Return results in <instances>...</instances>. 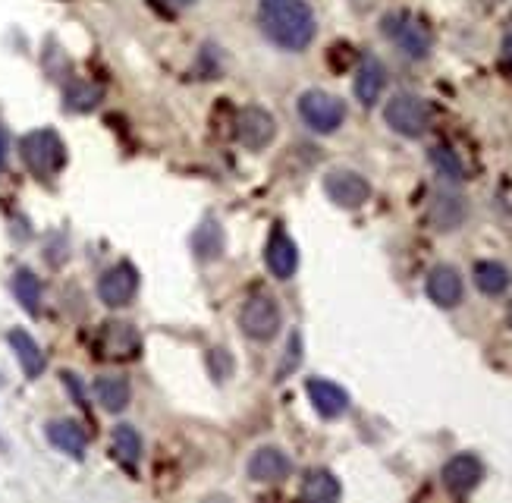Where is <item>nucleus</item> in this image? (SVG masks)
I'll return each instance as SVG.
<instances>
[{
	"mask_svg": "<svg viewBox=\"0 0 512 503\" xmlns=\"http://www.w3.org/2000/svg\"><path fill=\"white\" fill-rule=\"evenodd\" d=\"M258 26L271 45L293 54L305 51L318 35V19L308 0H258Z\"/></svg>",
	"mask_w": 512,
	"mask_h": 503,
	"instance_id": "f257e3e1",
	"label": "nucleus"
},
{
	"mask_svg": "<svg viewBox=\"0 0 512 503\" xmlns=\"http://www.w3.org/2000/svg\"><path fill=\"white\" fill-rule=\"evenodd\" d=\"M19 158L38 180H51L66 164V145L54 129H32L19 142Z\"/></svg>",
	"mask_w": 512,
	"mask_h": 503,
	"instance_id": "f03ea898",
	"label": "nucleus"
},
{
	"mask_svg": "<svg viewBox=\"0 0 512 503\" xmlns=\"http://www.w3.org/2000/svg\"><path fill=\"white\" fill-rule=\"evenodd\" d=\"M384 120L393 129L396 136H406V139H421L428 133L431 126V107L421 101L418 95L409 92H399L387 101L384 107Z\"/></svg>",
	"mask_w": 512,
	"mask_h": 503,
	"instance_id": "7ed1b4c3",
	"label": "nucleus"
},
{
	"mask_svg": "<svg viewBox=\"0 0 512 503\" xmlns=\"http://www.w3.org/2000/svg\"><path fill=\"white\" fill-rule=\"evenodd\" d=\"M280 324H283V312H280V305H277L274 296L255 293V296H249L246 302H242L239 327H242V334H246L249 340H258V343L274 340L277 331H280Z\"/></svg>",
	"mask_w": 512,
	"mask_h": 503,
	"instance_id": "20e7f679",
	"label": "nucleus"
},
{
	"mask_svg": "<svg viewBox=\"0 0 512 503\" xmlns=\"http://www.w3.org/2000/svg\"><path fill=\"white\" fill-rule=\"evenodd\" d=\"M299 117L305 120L308 129H315L321 136H330L337 133L346 120V104L330 95V92H321V89H311L299 98Z\"/></svg>",
	"mask_w": 512,
	"mask_h": 503,
	"instance_id": "39448f33",
	"label": "nucleus"
},
{
	"mask_svg": "<svg viewBox=\"0 0 512 503\" xmlns=\"http://www.w3.org/2000/svg\"><path fill=\"white\" fill-rule=\"evenodd\" d=\"M384 35L412 60H425L431 54V32L409 13H390L384 16Z\"/></svg>",
	"mask_w": 512,
	"mask_h": 503,
	"instance_id": "423d86ee",
	"label": "nucleus"
},
{
	"mask_svg": "<svg viewBox=\"0 0 512 503\" xmlns=\"http://www.w3.org/2000/svg\"><path fill=\"white\" fill-rule=\"evenodd\" d=\"M139 293V271L129 265V261H120V265L107 268L98 280V299L107 305V309H123Z\"/></svg>",
	"mask_w": 512,
	"mask_h": 503,
	"instance_id": "0eeeda50",
	"label": "nucleus"
},
{
	"mask_svg": "<svg viewBox=\"0 0 512 503\" xmlns=\"http://www.w3.org/2000/svg\"><path fill=\"white\" fill-rule=\"evenodd\" d=\"M324 192L337 208H362L371 199V183L355 170H330L324 177Z\"/></svg>",
	"mask_w": 512,
	"mask_h": 503,
	"instance_id": "6e6552de",
	"label": "nucleus"
},
{
	"mask_svg": "<svg viewBox=\"0 0 512 503\" xmlns=\"http://www.w3.org/2000/svg\"><path fill=\"white\" fill-rule=\"evenodd\" d=\"M236 139L242 148L261 151L277 139V120L264 107H242L236 117Z\"/></svg>",
	"mask_w": 512,
	"mask_h": 503,
	"instance_id": "1a4fd4ad",
	"label": "nucleus"
},
{
	"mask_svg": "<svg viewBox=\"0 0 512 503\" xmlns=\"http://www.w3.org/2000/svg\"><path fill=\"white\" fill-rule=\"evenodd\" d=\"M484 478V463L475 453H456L440 469V485L456 497L472 494Z\"/></svg>",
	"mask_w": 512,
	"mask_h": 503,
	"instance_id": "9d476101",
	"label": "nucleus"
},
{
	"mask_svg": "<svg viewBox=\"0 0 512 503\" xmlns=\"http://www.w3.org/2000/svg\"><path fill=\"white\" fill-rule=\"evenodd\" d=\"M465 217H469V202H465V195L456 192V189H437L428 202V221L434 230L440 233H450V230H459L465 224Z\"/></svg>",
	"mask_w": 512,
	"mask_h": 503,
	"instance_id": "9b49d317",
	"label": "nucleus"
},
{
	"mask_svg": "<svg viewBox=\"0 0 512 503\" xmlns=\"http://www.w3.org/2000/svg\"><path fill=\"white\" fill-rule=\"evenodd\" d=\"M246 472L255 485H280V481H286L289 472H293V463H289V456L280 447H258L249 456Z\"/></svg>",
	"mask_w": 512,
	"mask_h": 503,
	"instance_id": "f8f14e48",
	"label": "nucleus"
},
{
	"mask_svg": "<svg viewBox=\"0 0 512 503\" xmlns=\"http://www.w3.org/2000/svg\"><path fill=\"white\" fill-rule=\"evenodd\" d=\"M425 290H428L431 302L440 305V309H456V305L462 302V296H465V283H462V274L453 265H437L428 274Z\"/></svg>",
	"mask_w": 512,
	"mask_h": 503,
	"instance_id": "ddd939ff",
	"label": "nucleus"
},
{
	"mask_svg": "<svg viewBox=\"0 0 512 503\" xmlns=\"http://www.w3.org/2000/svg\"><path fill=\"white\" fill-rule=\"evenodd\" d=\"M264 265H267V271H271L277 280H289V277L296 274V268H299V249H296V243L280 227L271 233V239H267Z\"/></svg>",
	"mask_w": 512,
	"mask_h": 503,
	"instance_id": "4468645a",
	"label": "nucleus"
},
{
	"mask_svg": "<svg viewBox=\"0 0 512 503\" xmlns=\"http://www.w3.org/2000/svg\"><path fill=\"white\" fill-rule=\"evenodd\" d=\"M305 390H308L311 406H315L318 415H324V419H340V415L349 409V393L327 378H311L305 384Z\"/></svg>",
	"mask_w": 512,
	"mask_h": 503,
	"instance_id": "2eb2a0df",
	"label": "nucleus"
},
{
	"mask_svg": "<svg viewBox=\"0 0 512 503\" xmlns=\"http://www.w3.org/2000/svg\"><path fill=\"white\" fill-rule=\"evenodd\" d=\"M384 85H387V70H384V63L377 60L374 54L362 57L359 73H355V98H359L365 107H374L377 98H381V92H384Z\"/></svg>",
	"mask_w": 512,
	"mask_h": 503,
	"instance_id": "dca6fc26",
	"label": "nucleus"
},
{
	"mask_svg": "<svg viewBox=\"0 0 512 503\" xmlns=\"http://www.w3.org/2000/svg\"><path fill=\"white\" fill-rule=\"evenodd\" d=\"M139 334L132 324H123V321H114V324H104V334H101V349L104 356L110 359H132L139 353Z\"/></svg>",
	"mask_w": 512,
	"mask_h": 503,
	"instance_id": "f3484780",
	"label": "nucleus"
},
{
	"mask_svg": "<svg viewBox=\"0 0 512 503\" xmlns=\"http://www.w3.org/2000/svg\"><path fill=\"white\" fill-rule=\"evenodd\" d=\"M48 441L73 459H82L85 456V447H88V434L79 422L73 419H54L48 422Z\"/></svg>",
	"mask_w": 512,
	"mask_h": 503,
	"instance_id": "a211bd4d",
	"label": "nucleus"
},
{
	"mask_svg": "<svg viewBox=\"0 0 512 503\" xmlns=\"http://www.w3.org/2000/svg\"><path fill=\"white\" fill-rule=\"evenodd\" d=\"M299 494L305 500H315V503H333V500L343 497V488H340V481H337V475H333V472H327V469H308L305 478H302Z\"/></svg>",
	"mask_w": 512,
	"mask_h": 503,
	"instance_id": "6ab92c4d",
	"label": "nucleus"
},
{
	"mask_svg": "<svg viewBox=\"0 0 512 503\" xmlns=\"http://www.w3.org/2000/svg\"><path fill=\"white\" fill-rule=\"evenodd\" d=\"M7 340H10V346H13V353H16L22 371H26V378H38L48 362H44V353H41V346L35 343V337L22 331V327H16V331H10Z\"/></svg>",
	"mask_w": 512,
	"mask_h": 503,
	"instance_id": "aec40b11",
	"label": "nucleus"
},
{
	"mask_svg": "<svg viewBox=\"0 0 512 503\" xmlns=\"http://www.w3.org/2000/svg\"><path fill=\"white\" fill-rule=\"evenodd\" d=\"M95 397L101 403V409L107 412H123L132 400V387L123 375H101L95 381Z\"/></svg>",
	"mask_w": 512,
	"mask_h": 503,
	"instance_id": "412c9836",
	"label": "nucleus"
},
{
	"mask_svg": "<svg viewBox=\"0 0 512 503\" xmlns=\"http://www.w3.org/2000/svg\"><path fill=\"white\" fill-rule=\"evenodd\" d=\"M104 98V89L95 82H85V79H73L70 85H66V92H63V107L66 111H73V114H88V111H95V107L101 104Z\"/></svg>",
	"mask_w": 512,
	"mask_h": 503,
	"instance_id": "4be33fe9",
	"label": "nucleus"
},
{
	"mask_svg": "<svg viewBox=\"0 0 512 503\" xmlns=\"http://www.w3.org/2000/svg\"><path fill=\"white\" fill-rule=\"evenodd\" d=\"M472 277H475V287L484 296H500L509 290V283H512L509 268L500 265V261H478V265L472 268Z\"/></svg>",
	"mask_w": 512,
	"mask_h": 503,
	"instance_id": "5701e85b",
	"label": "nucleus"
},
{
	"mask_svg": "<svg viewBox=\"0 0 512 503\" xmlns=\"http://www.w3.org/2000/svg\"><path fill=\"white\" fill-rule=\"evenodd\" d=\"M110 447H114V456L126 469H136L142 459V437L132 425H117L114 434H110Z\"/></svg>",
	"mask_w": 512,
	"mask_h": 503,
	"instance_id": "b1692460",
	"label": "nucleus"
},
{
	"mask_svg": "<svg viewBox=\"0 0 512 503\" xmlns=\"http://www.w3.org/2000/svg\"><path fill=\"white\" fill-rule=\"evenodd\" d=\"M192 252L202 261H214L224 255V227L217 221H205L192 233Z\"/></svg>",
	"mask_w": 512,
	"mask_h": 503,
	"instance_id": "393cba45",
	"label": "nucleus"
},
{
	"mask_svg": "<svg viewBox=\"0 0 512 503\" xmlns=\"http://www.w3.org/2000/svg\"><path fill=\"white\" fill-rule=\"evenodd\" d=\"M10 287H13V296L16 302L26 309L29 315H38L41 312V280L29 271V268H19L10 280Z\"/></svg>",
	"mask_w": 512,
	"mask_h": 503,
	"instance_id": "a878e982",
	"label": "nucleus"
},
{
	"mask_svg": "<svg viewBox=\"0 0 512 503\" xmlns=\"http://www.w3.org/2000/svg\"><path fill=\"white\" fill-rule=\"evenodd\" d=\"M431 164H434V170L447 183H462L465 180V164H462V158L456 155L453 148H447V145L431 148Z\"/></svg>",
	"mask_w": 512,
	"mask_h": 503,
	"instance_id": "bb28decb",
	"label": "nucleus"
},
{
	"mask_svg": "<svg viewBox=\"0 0 512 503\" xmlns=\"http://www.w3.org/2000/svg\"><path fill=\"white\" fill-rule=\"evenodd\" d=\"M299 359H302V334L293 331V337H289V343H286V359H283V365L277 371V381H283L289 371L299 365Z\"/></svg>",
	"mask_w": 512,
	"mask_h": 503,
	"instance_id": "cd10ccee",
	"label": "nucleus"
},
{
	"mask_svg": "<svg viewBox=\"0 0 512 503\" xmlns=\"http://www.w3.org/2000/svg\"><path fill=\"white\" fill-rule=\"evenodd\" d=\"M63 384H66V387H70V393H73V400H76L79 406H88V403H85V390L79 387V381H76V375H73V371H66V375H63Z\"/></svg>",
	"mask_w": 512,
	"mask_h": 503,
	"instance_id": "c85d7f7f",
	"label": "nucleus"
},
{
	"mask_svg": "<svg viewBox=\"0 0 512 503\" xmlns=\"http://www.w3.org/2000/svg\"><path fill=\"white\" fill-rule=\"evenodd\" d=\"M7 151H10V142H7V129L0 126V170L7 164Z\"/></svg>",
	"mask_w": 512,
	"mask_h": 503,
	"instance_id": "c756f323",
	"label": "nucleus"
},
{
	"mask_svg": "<svg viewBox=\"0 0 512 503\" xmlns=\"http://www.w3.org/2000/svg\"><path fill=\"white\" fill-rule=\"evenodd\" d=\"M503 54H506V60L512 63V32H509V35L503 38Z\"/></svg>",
	"mask_w": 512,
	"mask_h": 503,
	"instance_id": "7c9ffc66",
	"label": "nucleus"
},
{
	"mask_svg": "<svg viewBox=\"0 0 512 503\" xmlns=\"http://www.w3.org/2000/svg\"><path fill=\"white\" fill-rule=\"evenodd\" d=\"M478 4H484V7H497V4H503V0H478Z\"/></svg>",
	"mask_w": 512,
	"mask_h": 503,
	"instance_id": "2f4dec72",
	"label": "nucleus"
},
{
	"mask_svg": "<svg viewBox=\"0 0 512 503\" xmlns=\"http://www.w3.org/2000/svg\"><path fill=\"white\" fill-rule=\"evenodd\" d=\"M506 324L512 327V302H509V312H506Z\"/></svg>",
	"mask_w": 512,
	"mask_h": 503,
	"instance_id": "473e14b6",
	"label": "nucleus"
},
{
	"mask_svg": "<svg viewBox=\"0 0 512 503\" xmlns=\"http://www.w3.org/2000/svg\"><path fill=\"white\" fill-rule=\"evenodd\" d=\"M173 4H183L186 7V4H195V0H173Z\"/></svg>",
	"mask_w": 512,
	"mask_h": 503,
	"instance_id": "72a5a7b5",
	"label": "nucleus"
}]
</instances>
